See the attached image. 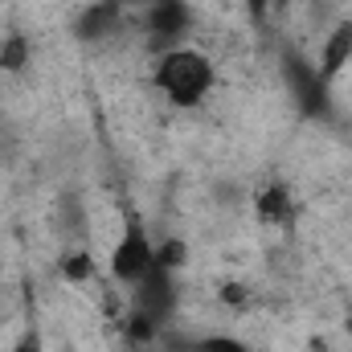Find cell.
<instances>
[{
	"label": "cell",
	"mask_w": 352,
	"mask_h": 352,
	"mask_svg": "<svg viewBox=\"0 0 352 352\" xmlns=\"http://www.w3.org/2000/svg\"><path fill=\"white\" fill-rule=\"evenodd\" d=\"M213 82H217L213 58L192 45H168L152 62V87L176 111H197L213 94Z\"/></svg>",
	"instance_id": "obj_1"
},
{
	"label": "cell",
	"mask_w": 352,
	"mask_h": 352,
	"mask_svg": "<svg viewBox=\"0 0 352 352\" xmlns=\"http://www.w3.org/2000/svg\"><path fill=\"white\" fill-rule=\"evenodd\" d=\"M160 266H156V242H152V234H148V221H144V213L140 209H127V217H123V230H119V242H115V250H111V278L119 283V287H140L148 274H156Z\"/></svg>",
	"instance_id": "obj_2"
},
{
	"label": "cell",
	"mask_w": 352,
	"mask_h": 352,
	"mask_svg": "<svg viewBox=\"0 0 352 352\" xmlns=\"http://www.w3.org/2000/svg\"><path fill=\"white\" fill-rule=\"evenodd\" d=\"M144 25H148V37L156 41V50L184 45V37L192 29V8L184 0H148Z\"/></svg>",
	"instance_id": "obj_3"
},
{
	"label": "cell",
	"mask_w": 352,
	"mask_h": 352,
	"mask_svg": "<svg viewBox=\"0 0 352 352\" xmlns=\"http://www.w3.org/2000/svg\"><path fill=\"white\" fill-rule=\"evenodd\" d=\"M352 66V16L332 21V29L320 41V58H316V78L324 87H332L336 78H344V70Z\"/></svg>",
	"instance_id": "obj_4"
},
{
	"label": "cell",
	"mask_w": 352,
	"mask_h": 352,
	"mask_svg": "<svg viewBox=\"0 0 352 352\" xmlns=\"http://www.w3.org/2000/svg\"><path fill=\"white\" fill-rule=\"evenodd\" d=\"M254 213H258V221H263V226L283 230V226H291V221L299 217V205H295L291 188H287L283 180H274V184H266L263 192H258V201H254Z\"/></svg>",
	"instance_id": "obj_5"
},
{
	"label": "cell",
	"mask_w": 352,
	"mask_h": 352,
	"mask_svg": "<svg viewBox=\"0 0 352 352\" xmlns=\"http://www.w3.org/2000/svg\"><path fill=\"white\" fill-rule=\"evenodd\" d=\"M29 37H21V33H8L4 41H0V70L4 74H21L25 66H29Z\"/></svg>",
	"instance_id": "obj_6"
},
{
	"label": "cell",
	"mask_w": 352,
	"mask_h": 352,
	"mask_svg": "<svg viewBox=\"0 0 352 352\" xmlns=\"http://www.w3.org/2000/svg\"><path fill=\"white\" fill-rule=\"evenodd\" d=\"M94 274H98V266H94V258H90L87 250H74V254L62 258V278L66 283H90Z\"/></svg>",
	"instance_id": "obj_7"
},
{
	"label": "cell",
	"mask_w": 352,
	"mask_h": 352,
	"mask_svg": "<svg viewBox=\"0 0 352 352\" xmlns=\"http://www.w3.org/2000/svg\"><path fill=\"white\" fill-rule=\"evenodd\" d=\"M197 352H250V344H242L238 336H205L197 340Z\"/></svg>",
	"instance_id": "obj_8"
},
{
	"label": "cell",
	"mask_w": 352,
	"mask_h": 352,
	"mask_svg": "<svg viewBox=\"0 0 352 352\" xmlns=\"http://www.w3.org/2000/svg\"><path fill=\"white\" fill-rule=\"evenodd\" d=\"M242 4H246V16H250L254 25H263L266 16H270V4H274V0H242Z\"/></svg>",
	"instance_id": "obj_9"
},
{
	"label": "cell",
	"mask_w": 352,
	"mask_h": 352,
	"mask_svg": "<svg viewBox=\"0 0 352 352\" xmlns=\"http://www.w3.org/2000/svg\"><path fill=\"white\" fill-rule=\"evenodd\" d=\"M12 352H45V349H41V340H37V336L29 332V336H21V340L12 344Z\"/></svg>",
	"instance_id": "obj_10"
}]
</instances>
